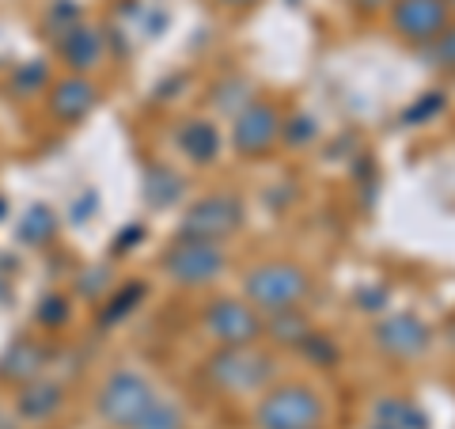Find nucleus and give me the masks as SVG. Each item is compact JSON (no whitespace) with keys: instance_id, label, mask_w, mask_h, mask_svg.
<instances>
[{"instance_id":"f03ea898","label":"nucleus","mask_w":455,"mask_h":429,"mask_svg":"<svg viewBox=\"0 0 455 429\" xmlns=\"http://www.w3.org/2000/svg\"><path fill=\"white\" fill-rule=\"evenodd\" d=\"M323 418L326 407L319 392L307 388V384H281L254 410V425L259 429H319Z\"/></svg>"},{"instance_id":"1a4fd4ad","label":"nucleus","mask_w":455,"mask_h":429,"mask_svg":"<svg viewBox=\"0 0 455 429\" xmlns=\"http://www.w3.org/2000/svg\"><path fill=\"white\" fill-rule=\"evenodd\" d=\"M277 134H281V114L269 103H247L243 110L235 114L232 145H235V152H243V156H262V152L274 149Z\"/></svg>"},{"instance_id":"393cba45","label":"nucleus","mask_w":455,"mask_h":429,"mask_svg":"<svg viewBox=\"0 0 455 429\" xmlns=\"http://www.w3.org/2000/svg\"><path fill=\"white\" fill-rule=\"evenodd\" d=\"M433 110H444V95H436V92H429L421 99V103L414 107V110H406V122H421L425 114H433Z\"/></svg>"},{"instance_id":"b1692460","label":"nucleus","mask_w":455,"mask_h":429,"mask_svg":"<svg viewBox=\"0 0 455 429\" xmlns=\"http://www.w3.org/2000/svg\"><path fill=\"white\" fill-rule=\"evenodd\" d=\"M68 320V300L65 296H46L42 300V308H38V323H46V327H61Z\"/></svg>"},{"instance_id":"7c9ffc66","label":"nucleus","mask_w":455,"mask_h":429,"mask_svg":"<svg viewBox=\"0 0 455 429\" xmlns=\"http://www.w3.org/2000/svg\"><path fill=\"white\" fill-rule=\"evenodd\" d=\"M220 4H232V8H251L254 0H220Z\"/></svg>"},{"instance_id":"6ab92c4d","label":"nucleus","mask_w":455,"mask_h":429,"mask_svg":"<svg viewBox=\"0 0 455 429\" xmlns=\"http://www.w3.org/2000/svg\"><path fill=\"white\" fill-rule=\"evenodd\" d=\"M425 414L403 399H383L376 407V429H425Z\"/></svg>"},{"instance_id":"2eb2a0df","label":"nucleus","mask_w":455,"mask_h":429,"mask_svg":"<svg viewBox=\"0 0 455 429\" xmlns=\"http://www.w3.org/2000/svg\"><path fill=\"white\" fill-rule=\"evenodd\" d=\"M179 149L187 152L190 160H197V164H212V160H217V152H220V134H217V125L205 122V118L182 122V125H179Z\"/></svg>"},{"instance_id":"423d86ee","label":"nucleus","mask_w":455,"mask_h":429,"mask_svg":"<svg viewBox=\"0 0 455 429\" xmlns=\"http://www.w3.org/2000/svg\"><path fill=\"white\" fill-rule=\"evenodd\" d=\"M243 224V202L235 194H205L187 209L182 217V236L187 239H205L220 243L224 236H232Z\"/></svg>"},{"instance_id":"0eeeda50","label":"nucleus","mask_w":455,"mask_h":429,"mask_svg":"<svg viewBox=\"0 0 455 429\" xmlns=\"http://www.w3.org/2000/svg\"><path fill=\"white\" fill-rule=\"evenodd\" d=\"M205 327L220 346H254L262 338V316L247 300H212L205 312Z\"/></svg>"},{"instance_id":"a211bd4d","label":"nucleus","mask_w":455,"mask_h":429,"mask_svg":"<svg viewBox=\"0 0 455 429\" xmlns=\"http://www.w3.org/2000/svg\"><path fill=\"white\" fill-rule=\"evenodd\" d=\"M53 232H57V217H53L50 206H31L16 221V236L27 243V247H42L46 239H53Z\"/></svg>"},{"instance_id":"39448f33","label":"nucleus","mask_w":455,"mask_h":429,"mask_svg":"<svg viewBox=\"0 0 455 429\" xmlns=\"http://www.w3.org/2000/svg\"><path fill=\"white\" fill-rule=\"evenodd\" d=\"M160 266L167 270L171 281H179V285H187V289H194V285H209V281L220 278V270H224V251L217 247V243L179 236V239L167 247V255H164Z\"/></svg>"},{"instance_id":"c756f323","label":"nucleus","mask_w":455,"mask_h":429,"mask_svg":"<svg viewBox=\"0 0 455 429\" xmlns=\"http://www.w3.org/2000/svg\"><path fill=\"white\" fill-rule=\"evenodd\" d=\"M361 12H379V8H387V4H395V0H353Z\"/></svg>"},{"instance_id":"9b49d317","label":"nucleus","mask_w":455,"mask_h":429,"mask_svg":"<svg viewBox=\"0 0 455 429\" xmlns=\"http://www.w3.org/2000/svg\"><path fill=\"white\" fill-rule=\"evenodd\" d=\"M99 103V88L88 80V77H65V80H57L53 88H50V114L57 122H80V118H88L92 107Z\"/></svg>"},{"instance_id":"ddd939ff","label":"nucleus","mask_w":455,"mask_h":429,"mask_svg":"<svg viewBox=\"0 0 455 429\" xmlns=\"http://www.w3.org/2000/svg\"><path fill=\"white\" fill-rule=\"evenodd\" d=\"M57 50H61L65 65H73L76 73H84V69H92L99 61V53H103V35H99L95 27L76 23L68 35L57 38Z\"/></svg>"},{"instance_id":"2f4dec72","label":"nucleus","mask_w":455,"mask_h":429,"mask_svg":"<svg viewBox=\"0 0 455 429\" xmlns=\"http://www.w3.org/2000/svg\"><path fill=\"white\" fill-rule=\"evenodd\" d=\"M444 4H448V12H451V16H455V0H444Z\"/></svg>"},{"instance_id":"f8f14e48","label":"nucleus","mask_w":455,"mask_h":429,"mask_svg":"<svg viewBox=\"0 0 455 429\" xmlns=\"http://www.w3.org/2000/svg\"><path fill=\"white\" fill-rule=\"evenodd\" d=\"M46 346L35 338H16L12 346L4 350V357H0V380L4 384H31L42 376V368H46Z\"/></svg>"},{"instance_id":"cd10ccee","label":"nucleus","mask_w":455,"mask_h":429,"mask_svg":"<svg viewBox=\"0 0 455 429\" xmlns=\"http://www.w3.org/2000/svg\"><path fill=\"white\" fill-rule=\"evenodd\" d=\"M92 209H95V194L88 190V194H84V202H80V206L73 202V221H88V213H92Z\"/></svg>"},{"instance_id":"412c9836","label":"nucleus","mask_w":455,"mask_h":429,"mask_svg":"<svg viewBox=\"0 0 455 429\" xmlns=\"http://www.w3.org/2000/svg\"><path fill=\"white\" fill-rule=\"evenodd\" d=\"M133 429H182V410L171 403V399H156L148 414Z\"/></svg>"},{"instance_id":"4be33fe9","label":"nucleus","mask_w":455,"mask_h":429,"mask_svg":"<svg viewBox=\"0 0 455 429\" xmlns=\"http://www.w3.org/2000/svg\"><path fill=\"white\" fill-rule=\"evenodd\" d=\"M429 61L436 69H448V73H455V27H448V31L440 35L436 42H429Z\"/></svg>"},{"instance_id":"6e6552de","label":"nucleus","mask_w":455,"mask_h":429,"mask_svg":"<svg viewBox=\"0 0 455 429\" xmlns=\"http://www.w3.org/2000/svg\"><path fill=\"white\" fill-rule=\"evenodd\" d=\"M448 20H451V12L444 0H395L391 4L395 31L410 42H421V46H429V42L444 35Z\"/></svg>"},{"instance_id":"20e7f679","label":"nucleus","mask_w":455,"mask_h":429,"mask_svg":"<svg viewBox=\"0 0 455 429\" xmlns=\"http://www.w3.org/2000/svg\"><path fill=\"white\" fill-rule=\"evenodd\" d=\"M156 395L152 392V384L133 373V368H118L103 388H99V399H95V407L99 414L110 422V425H118V429H133L140 418L148 414V407L156 403Z\"/></svg>"},{"instance_id":"f257e3e1","label":"nucleus","mask_w":455,"mask_h":429,"mask_svg":"<svg viewBox=\"0 0 455 429\" xmlns=\"http://www.w3.org/2000/svg\"><path fill=\"white\" fill-rule=\"evenodd\" d=\"M307 289H311L307 274L292 263H262V266H254L247 274V281H243L247 304L254 312H266V316L284 312V308H296L307 296Z\"/></svg>"},{"instance_id":"7ed1b4c3","label":"nucleus","mask_w":455,"mask_h":429,"mask_svg":"<svg viewBox=\"0 0 455 429\" xmlns=\"http://www.w3.org/2000/svg\"><path fill=\"white\" fill-rule=\"evenodd\" d=\"M274 357L254 346H220V353L209 357L205 373L220 392H259L274 380Z\"/></svg>"},{"instance_id":"dca6fc26","label":"nucleus","mask_w":455,"mask_h":429,"mask_svg":"<svg viewBox=\"0 0 455 429\" xmlns=\"http://www.w3.org/2000/svg\"><path fill=\"white\" fill-rule=\"evenodd\" d=\"M262 335H269L277 346H296L300 350L304 342L311 338V327L300 316V308H284V312H274L269 323H262Z\"/></svg>"},{"instance_id":"9d476101","label":"nucleus","mask_w":455,"mask_h":429,"mask_svg":"<svg viewBox=\"0 0 455 429\" xmlns=\"http://www.w3.org/2000/svg\"><path fill=\"white\" fill-rule=\"evenodd\" d=\"M429 342H433V331L418 316H410V312L387 316L376 327V346L387 357H403V361L406 357H421L429 350Z\"/></svg>"},{"instance_id":"c85d7f7f","label":"nucleus","mask_w":455,"mask_h":429,"mask_svg":"<svg viewBox=\"0 0 455 429\" xmlns=\"http://www.w3.org/2000/svg\"><path fill=\"white\" fill-rule=\"evenodd\" d=\"M140 236H145V228H140V224H130V228H125V232L118 236V251H125V243H130V239H140Z\"/></svg>"},{"instance_id":"bb28decb","label":"nucleus","mask_w":455,"mask_h":429,"mask_svg":"<svg viewBox=\"0 0 455 429\" xmlns=\"http://www.w3.org/2000/svg\"><path fill=\"white\" fill-rule=\"evenodd\" d=\"M42 80H46V73H42L38 65H31V69H23V77H20V88H27V92H31V88H38Z\"/></svg>"},{"instance_id":"aec40b11","label":"nucleus","mask_w":455,"mask_h":429,"mask_svg":"<svg viewBox=\"0 0 455 429\" xmlns=\"http://www.w3.org/2000/svg\"><path fill=\"white\" fill-rule=\"evenodd\" d=\"M140 296H145V285H140V281H133V285H125V289H118V293L107 300V312L99 316V323H107V327H110V323L125 320V316H130V312L140 304Z\"/></svg>"},{"instance_id":"5701e85b","label":"nucleus","mask_w":455,"mask_h":429,"mask_svg":"<svg viewBox=\"0 0 455 429\" xmlns=\"http://www.w3.org/2000/svg\"><path fill=\"white\" fill-rule=\"evenodd\" d=\"M76 23H80V8L73 4V0H57V4L50 8V27H57V38L68 35Z\"/></svg>"},{"instance_id":"a878e982","label":"nucleus","mask_w":455,"mask_h":429,"mask_svg":"<svg viewBox=\"0 0 455 429\" xmlns=\"http://www.w3.org/2000/svg\"><path fill=\"white\" fill-rule=\"evenodd\" d=\"M300 350H307L311 357H323V361H334V346H331V342H326L323 335H311Z\"/></svg>"},{"instance_id":"f3484780","label":"nucleus","mask_w":455,"mask_h":429,"mask_svg":"<svg viewBox=\"0 0 455 429\" xmlns=\"http://www.w3.org/2000/svg\"><path fill=\"white\" fill-rule=\"evenodd\" d=\"M182 198V179L175 175L171 167H148L145 171V202L156 206V209H167V206H175Z\"/></svg>"},{"instance_id":"4468645a","label":"nucleus","mask_w":455,"mask_h":429,"mask_svg":"<svg viewBox=\"0 0 455 429\" xmlns=\"http://www.w3.org/2000/svg\"><path fill=\"white\" fill-rule=\"evenodd\" d=\"M16 410L23 414V418H31V422L53 418V414L61 410V388H57L53 380H46V376L23 384L20 395H16Z\"/></svg>"}]
</instances>
